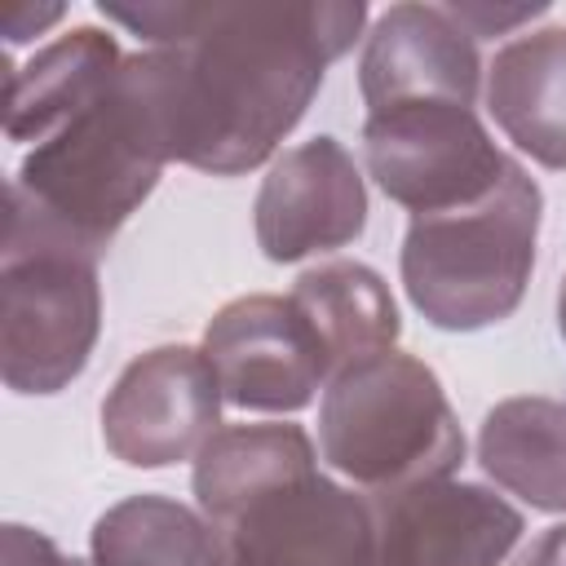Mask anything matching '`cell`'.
Returning <instances> with one entry per match:
<instances>
[{
    "label": "cell",
    "mask_w": 566,
    "mask_h": 566,
    "mask_svg": "<svg viewBox=\"0 0 566 566\" xmlns=\"http://www.w3.org/2000/svg\"><path fill=\"white\" fill-rule=\"evenodd\" d=\"M97 13L164 53L172 159L212 177L265 164L367 22L363 0H102Z\"/></svg>",
    "instance_id": "obj_1"
},
{
    "label": "cell",
    "mask_w": 566,
    "mask_h": 566,
    "mask_svg": "<svg viewBox=\"0 0 566 566\" xmlns=\"http://www.w3.org/2000/svg\"><path fill=\"white\" fill-rule=\"evenodd\" d=\"M172 164L164 53L124 57L111 88L40 142L9 181L4 243L102 256Z\"/></svg>",
    "instance_id": "obj_2"
},
{
    "label": "cell",
    "mask_w": 566,
    "mask_h": 566,
    "mask_svg": "<svg viewBox=\"0 0 566 566\" xmlns=\"http://www.w3.org/2000/svg\"><path fill=\"white\" fill-rule=\"evenodd\" d=\"M544 195L513 159L504 181L464 208L411 217L402 239V287L438 332L504 323L531 283Z\"/></svg>",
    "instance_id": "obj_3"
},
{
    "label": "cell",
    "mask_w": 566,
    "mask_h": 566,
    "mask_svg": "<svg viewBox=\"0 0 566 566\" xmlns=\"http://www.w3.org/2000/svg\"><path fill=\"white\" fill-rule=\"evenodd\" d=\"M323 460L358 486L398 491L451 478L464 460L460 420L433 367L411 354H376L327 380L318 407Z\"/></svg>",
    "instance_id": "obj_4"
},
{
    "label": "cell",
    "mask_w": 566,
    "mask_h": 566,
    "mask_svg": "<svg viewBox=\"0 0 566 566\" xmlns=\"http://www.w3.org/2000/svg\"><path fill=\"white\" fill-rule=\"evenodd\" d=\"M102 332L97 261L66 248H0V371L13 394H57Z\"/></svg>",
    "instance_id": "obj_5"
},
{
    "label": "cell",
    "mask_w": 566,
    "mask_h": 566,
    "mask_svg": "<svg viewBox=\"0 0 566 566\" xmlns=\"http://www.w3.org/2000/svg\"><path fill=\"white\" fill-rule=\"evenodd\" d=\"M363 155L376 186L411 217L486 199L513 164L491 142L473 106L455 102H407L371 111L363 124Z\"/></svg>",
    "instance_id": "obj_6"
},
{
    "label": "cell",
    "mask_w": 566,
    "mask_h": 566,
    "mask_svg": "<svg viewBox=\"0 0 566 566\" xmlns=\"http://www.w3.org/2000/svg\"><path fill=\"white\" fill-rule=\"evenodd\" d=\"M221 385L203 349L159 345L133 358L102 402V442L133 469H168L203 451L221 424Z\"/></svg>",
    "instance_id": "obj_7"
},
{
    "label": "cell",
    "mask_w": 566,
    "mask_h": 566,
    "mask_svg": "<svg viewBox=\"0 0 566 566\" xmlns=\"http://www.w3.org/2000/svg\"><path fill=\"white\" fill-rule=\"evenodd\" d=\"M221 398L243 411H301L332 380L327 358L292 296H239L203 332Z\"/></svg>",
    "instance_id": "obj_8"
},
{
    "label": "cell",
    "mask_w": 566,
    "mask_h": 566,
    "mask_svg": "<svg viewBox=\"0 0 566 566\" xmlns=\"http://www.w3.org/2000/svg\"><path fill=\"white\" fill-rule=\"evenodd\" d=\"M380 566H500L522 539V513L478 482H416L367 495Z\"/></svg>",
    "instance_id": "obj_9"
},
{
    "label": "cell",
    "mask_w": 566,
    "mask_h": 566,
    "mask_svg": "<svg viewBox=\"0 0 566 566\" xmlns=\"http://www.w3.org/2000/svg\"><path fill=\"white\" fill-rule=\"evenodd\" d=\"M221 535L230 566H380L371 500L323 473L270 491Z\"/></svg>",
    "instance_id": "obj_10"
},
{
    "label": "cell",
    "mask_w": 566,
    "mask_h": 566,
    "mask_svg": "<svg viewBox=\"0 0 566 566\" xmlns=\"http://www.w3.org/2000/svg\"><path fill=\"white\" fill-rule=\"evenodd\" d=\"M256 243L287 265L354 243L367 230V186L336 137L283 150L256 190Z\"/></svg>",
    "instance_id": "obj_11"
},
{
    "label": "cell",
    "mask_w": 566,
    "mask_h": 566,
    "mask_svg": "<svg viewBox=\"0 0 566 566\" xmlns=\"http://www.w3.org/2000/svg\"><path fill=\"white\" fill-rule=\"evenodd\" d=\"M478 88V40L451 18L447 4H394L376 18L358 62V93L371 111L407 102L473 106Z\"/></svg>",
    "instance_id": "obj_12"
},
{
    "label": "cell",
    "mask_w": 566,
    "mask_h": 566,
    "mask_svg": "<svg viewBox=\"0 0 566 566\" xmlns=\"http://www.w3.org/2000/svg\"><path fill=\"white\" fill-rule=\"evenodd\" d=\"M486 111L544 168H566V27L509 40L486 66Z\"/></svg>",
    "instance_id": "obj_13"
},
{
    "label": "cell",
    "mask_w": 566,
    "mask_h": 566,
    "mask_svg": "<svg viewBox=\"0 0 566 566\" xmlns=\"http://www.w3.org/2000/svg\"><path fill=\"white\" fill-rule=\"evenodd\" d=\"M124 53L115 35L97 27H75L62 40L44 44L27 66L9 71V102H4V133L13 142H49L66 128L84 106H93L111 80L119 75Z\"/></svg>",
    "instance_id": "obj_14"
},
{
    "label": "cell",
    "mask_w": 566,
    "mask_h": 566,
    "mask_svg": "<svg viewBox=\"0 0 566 566\" xmlns=\"http://www.w3.org/2000/svg\"><path fill=\"white\" fill-rule=\"evenodd\" d=\"M314 469V442L301 424H226L195 455V495L203 517L226 531L243 509Z\"/></svg>",
    "instance_id": "obj_15"
},
{
    "label": "cell",
    "mask_w": 566,
    "mask_h": 566,
    "mask_svg": "<svg viewBox=\"0 0 566 566\" xmlns=\"http://www.w3.org/2000/svg\"><path fill=\"white\" fill-rule=\"evenodd\" d=\"M287 296L310 323V332L318 336L332 380L349 371L354 363L389 354L402 332V318H398V305L385 279L363 261L314 265L292 283Z\"/></svg>",
    "instance_id": "obj_16"
},
{
    "label": "cell",
    "mask_w": 566,
    "mask_h": 566,
    "mask_svg": "<svg viewBox=\"0 0 566 566\" xmlns=\"http://www.w3.org/2000/svg\"><path fill=\"white\" fill-rule=\"evenodd\" d=\"M478 464L531 509L566 513V402L504 398L478 433Z\"/></svg>",
    "instance_id": "obj_17"
},
{
    "label": "cell",
    "mask_w": 566,
    "mask_h": 566,
    "mask_svg": "<svg viewBox=\"0 0 566 566\" xmlns=\"http://www.w3.org/2000/svg\"><path fill=\"white\" fill-rule=\"evenodd\" d=\"M93 566H230L226 535L168 495L111 504L88 535Z\"/></svg>",
    "instance_id": "obj_18"
},
{
    "label": "cell",
    "mask_w": 566,
    "mask_h": 566,
    "mask_svg": "<svg viewBox=\"0 0 566 566\" xmlns=\"http://www.w3.org/2000/svg\"><path fill=\"white\" fill-rule=\"evenodd\" d=\"M451 9V18L473 35V40H482V35H504V31H513V27H522V22H531V18H539V13H548V4H486V0H455V4H447Z\"/></svg>",
    "instance_id": "obj_19"
},
{
    "label": "cell",
    "mask_w": 566,
    "mask_h": 566,
    "mask_svg": "<svg viewBox=\"0 0 566 566\" xmlns=\"http://www.w3.org/2000/svg\"><path fill=\"white\" fill-rule=\"evenodd\" d=\"M0 566H84V562L66 557L44 531H31V526L9 522L4 526V539H0Z\"/></svg>",
    "instance_id": "obj_20"
},
{
    "label": "cell",
    "mask_w": 566,
    "mask_h": 566,
    "mask_svg": "<svg viewBox=\"0 0 566 566\" xmlns=\"http://www.w3.org/2000/svg\"><path fill=\"white\" fill-rule=\"evenodd\" d=\"M62 18V4H44V9H31V4H18L4 13V40L9 44H22V40H35L49 22Z\"/></svg>",
    "instance_id": "obj_21"
},
{
    "label": "cell",
    "mask_w": 566,
    "mask_h": 566,
    "mask_svg": "<svg viewBox=\"0 0 566 566\" xmlns=\"http://www.w3.org/2000/svg\"><path fill=\"white\" fill-rule=\"evenodd\" d=\"M517 566H566V522H557L539 539H531V548L517 557Z\"/></svg>",
    "instance_id": "obj_22"
},
{
    "label": "cell",
    "mask_w": 566,
    "mask_h": 566,
    "mask_svg": "<svg viewBox=\"0 0 566 566\" xmlns=\"http://www.w3.org/2000/svg\"><path fill=\"white\" fill-rule=\"evenodd\" d=\"M557 327H562V336H566V279H562V287H557Z\"/></svg>",
    "instance_id": "obj_23"
}]
</instances>
